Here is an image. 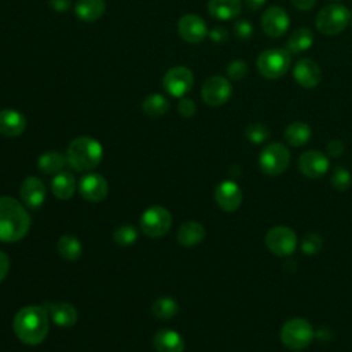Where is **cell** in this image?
<instances>
[{
	"label": "cell",
	"instance_id": "cell-1",
	"mask_svg": "<svg viewBox=\"0 0 352 352\" xmlns=\"http://www.w3.org/2000/svg\"><path fill=\"white\" fill-rule=\"evenodd\" d=\"M16 338L30 346L41 344L50 331V315L44 305H26L12 320Z\"/></svg>",
	"mask_w": 352,
	"mask_h": 352
},
{
	"label": "cell",
	"instance_id": "cell-2",
	"mask_svg": "<svg viewBox=\"0 0 352 352\" xmlns=\"http://www.w3.org/2000/svg\"><path fill=\"white\" fill-rule=\"evenodd\" d=\"M30 228V216L25 206L12 197H0V241L16 242Z\"/></svg>",
	"mask_w": 352,
	"mask_h": 352
},
{
	"label": "cell",
	"instance_id": "cell-3",
	"mask_svg": "<svg viewBox=\"0 0 352 352\" xmlns=\"http://www.w3.org/2000/svg\"><path fill=\"white\" fill-rule=\"evenodd\" d=\"M103 157L102 144L91 136L73 139L66 151L67 164L77 172H87L96 168Z\"/></svg>",
	"mask_w": 352,
	"mask_h": 352
},
{
	"label": "cell",
	"instance_id": "cell-4",
	"mask_svg": "<svg viewBox=\"0 0 352 352\" xmlns=\"http://www.w3.org/2000/svg\"><path fill=\"white\" fill-rule=\"evenodd\" d=\"M351 11L338 3L324 6L316 15V29L324 36H336L341 33L351 22Z\"/></svg>",
	"mask_w": 352,
	"mask_h": 352
},
{
	"label": "cell",
	"instance_id": "cell-5",
	"mask_svg": "<svg viewBox=\"0 0 352 352\" xmlns=\"http://www.w3.org/2000/svg\"><path fill=\"white\" fill-rule=\"evenodd\" d=\"M290 54L286 48H268L258 55L257 70L263 77L276 80L286 74L290 67Z\"/></svg>",
	"mask_w": 352,
	"mask_h": 352
},
{
	"label": "cell",
	"instance_id": "cell-6",
	"mask_svg": "<svg viewBox=\"0 0 352 352\" xmlns=\"http://www.w3.org/2000/svg\"><path fill=\"white\" fill-rule=\"evenodd\" d=\"M314 338V330L308 320L301 318H293L283 323L280 329L282 344L293 351L302 349L311 344Z\"/></svg>",
	"mask_w": 352,
	"mask_h": 352
},
{
	"label": "cell",
	"instance_id": "cell-7",
	"mask_svg": "<svg viewBox=\"0 0 352 352\" xmlns=\"http://www.w3.org/2000/svg\"><path fill=\"white\" fill-rule=\"evenodd\" d=\"M139 226L144 235L150 238H161L170 230L172 214L166 208L153 205L142 213Z\"/></svg>",
	"mask_w": 352,
	"mask_h": 352
},
{
	"label": "cell",
	"instance_id": "cell-8",
	"mask_svg": "<svg viewBox=\"0 0 352 352\" xmlns=\"http://www.w3.org/2000/svg\"><path fill=\"white\" fill-rule=\"evenodd\" d=\"M258 164L264 173L270 176L280 175L290 164V151L283 143L272 142L261 150Z\"/></svg>",
	"mask_w": 352,
	"mask_h": 352
},
{
	"label": "cell",
	"instance_id": "cell-9",
	"mask_svg": "<svg viewBox=\"0 0 352 352\" xmlns=\"http://www.w3.org/2000/svg\"><path fill=\"white\" fill-rule=\"evenodd\" d=\"M265 245L268 250L276 256H289L296 250V232L286 226H275L265 234Z\"/></svg>",
	"mask_w": 352,
	"mask_h": 352
},
{
	"label": "cell",
	"instance_id": "cell-10",
	"mask_svg": "<svg viewBox=\"0 0 352 352\" xmlns=\"http://www.w3.org/2000/svg\"><path fill=\"white\" fill-rule=\"evenodd\" d=\"M192 72L186 66L170 67L162 77V85L165 91L175 98H183L192 88Z\"/></svg>",
	"mask_w": 352,
	"mask_h": 352
},
{
	"label": "cell",
	"instance_id": "cell-11",
	"mask_svg": "<svg viewBox=\"0 0 352 352\" xmlns=\"http://www.w3.org/2000/svg\"><path fill=\"white\" fill-rule=\"evenodd\" d=\"M232 94L231 84L228 78L223 76H212L202 84L201 98L209 106L224 104Z\"/></svg>",
	"mask_w": 352,
	"mask_h": 352
},
{
	"label": "cell",
	"instance_id": "cell-12",
	"mask_svg": "<svg viewBox=\"0 0 352 352\" xmlns=\"http://www.w3.org/2000/svg\"><path fill=\"white\" fill-rule=\"evenodd\" d=\"M290 25L289 14L279 6L267 8L261 15V29L268 37H282Z\"/></svg>",
	"mask_w": 352,
	"mask_h": 352
},
{
	"label": "cell",
	"instance_id": "cell-13",
	"mask_svg": "<svg viewBox=\"0 0 352 352\" xmlns=\"http://www.w3.org/2000/svg\"><path fill=\"white\" fill-rule=\"evenodd\" d=\"M80 195L89 202H100L109 194L107 180L99 173L84 175L77 184Z\"/></svg>",
	"mask_w": 352,
	"mask_h": 352
},
{
	"label": "cell",
	"instance_id": "cell-14",
	"mask_svg": "<svg viewBox=\"0 0 352 352\" xmlns=\"http://www.w3.org/2000/svg\"><path fill=\"white\" fill-rule=\"evenodd\" d=\"M177 33L184 41L190 44H198L208 36L209 32L205 21L201 16L186 14L177 22Z\"/></svg>",
	"mask_w": 352,
	"mask_h": 352
},
{
	"label": "cell",
	"instance_id": "cell-15",
	"mask_svg": "<svg viewBox=\"0 0 352 352\" xmlns=\"http://www.w3.org/2000/svg\"><path fill=\"white\" fill-rule=\"evenodd\" d=\"M293 77L300 87L305 89H312L320 82L322 70L314 59L301 58L296 62L293 67Z\"/></svg>",
	"mask_w": 352,
	"mask_h": 352
},
{
	"label": "cell",
	"instance_id": "cell-16",
	"mask_svg": "<svg viewBox=\"0 0 352 352\" xmlns=\"http://www.w3.org/2000/svg\"><path fill=\"white\" fill-rule=\"evenodd\" d=\"M298 169L305 177L319 179L329 170V158L318 150L304 151L298 158Z\"/></svg>",
	"mask_w": 352,
	"mask_h": 352
},
{
	"label": "cell",
	"instance_id": "cell-17",
	"mask_svg": "<svg viewBox=\"0 0 352 352\" xmlns=\"http://www.w3.org/2000/svg\"><path fill=\"white\" fill-rule=\"evenodd\" d=\"M242 191L239 186L231 180H224L214 190V199L224 212H234L242 204Z\"/></svg>",
	"mask_w": 352,
	"mask_h": 352
},
{
	"label": "cell",
	"instance_id": "cell-18",
	"mask_svg": "<svg viewBox=\"0 0 352 352\" xmlns=\"http://www.w3.org/2000/svg\"><path fill=\"white\" fill-rule=\"evenodd\" d=\"M19 195L25 206L30 209H38L45 201L47 188L38 177L28 176L21 184Z\"/></svg>",
	"mask_w": 352,
	"mask_h": 352
},
{
	"label": "cell",
	"instance_id": "cell-19",
	"mask_svg": "<svg viewBox=\"0 0 352 352\" xmlns=\"http://www.w3.org/2000/svg\"><path fill=\"white\" fill-rule=\"evenodd\" d=\"M28 121L22 113L14 109L0 110V135L6 138H16L26 129Z\"/></svg>",
	"mask_w": 352,
	"mask_h": 352
},
{
	"label": "cell",
	"instance_id": "cell-20",
	"mask_svg": "<svg viewBox=\"0 0 352 352\" xmlns=\"http://www.w3.org/2000/svg\"><path fill=\"white\" fill-rule=\"evenodd\" d=\"M50 319L59 327H72L77 322V309L70 302H45Z\"/></svg>",
	"mask_w": 352,
	"mask_h": 352
},
{
	"label": "cell",
	"instance_id": "cell-21",
	"mask_svg": "<svg viewBox=\"0 0 352 352\" xmlns=\"http://www.w3.org/2000/svg\"><path fill=\"white\" fill-rule=\"evenodd\" d=\"M153 345L157 352H183L184 340L172 329H161L154 334Z\"/></svg>",
	"mask_w": 352,
	"mask_h": 352
},
{
	"label": "cell",
	"instance_id": "cell-22",
	"mask_svg": "<svg viewBox=\"0 0 352 352\" xmlns=\"http://www.w3.org/2000/svg\"><path fill=\"white\" fill-rule=\"evenodd\" d=\"M241 0H209L208 11L219 21H228L241 14Z\"/></svg>",
	"mask_w": 352,
	"mask_h": 352
},
{
	"label": "cell",
	"instance_id": "cell-23",
	"mask_svg": "<svg viewBox=\"0 0 352 352\" xmlns=\"http://www.w3.org/2000/svg\"><path fill=\"white\" fill-rule=\"evenodd\" d=\"M176 238L182 246L192 248L205 238V228L201 223L190 220L179 227Z\"/></svg>",
	"mask_w": 352,
	"mask_h": 352
},
{
	"label": "cell",
	"instance_id": "cell-24",
	"mask_svg": "<svg viewBox=\"0 0 352 352\" xmlns=\"http://www.w3.org/2000/svg\"><path fill=\"white\" fill-rule=\"evenodd\" d=\"M76 188H77L76 180L70 172L62 170V172L56 173L51 182V191H52L54 197H56L58 199H62V201L70 199L74 195Z\"/></svg>",
	"mask_w": 352,
	"mask_h": 352
},
{
	"label": "cell",
	"instance_id": "cell-25",
	"mask_svg": "<svg viewBox=\"0 0 352 352\" xmlns=\"http://www.w3.org/2000/svg\"><path fill=\"white\" fill-rule=\"evenodd\" d=\"M106 10L104 0H77L74 6V12L78 19L84 22L98 21Z\"/></svg>",
	"mask_w": 352,
	"mask_h": 352
},
{
	"label": "cell",
	"instance_id": "cell-26",
	"mask_svg": "<svg viewBox=\"0 0 352 352\" xmlns=\"http://www.w3.org/2000/svg\"><path fill=\"white\" fill-rule=\"evenodd\" d=\"M67 164L66 154L56 150H50L43 153L37 158V168L45 175H56L62 172L63 166Z\"/></svg>",
	"mask_w": 352,
	"mask_h": 352
},
{
	"label": "cell",
	"instance_id": "cell-27",
	"mask_svg": "<svg viewBox=\"0 0 352 352\" xmlns=\"http://www.w3.org/2000/svg\"><path fill=\"white\" fill-rule=\"evenodd\" d=\"M314 44V33L308 28H298L296 29L287 38L286 41V51L293 55V54H301L311 48Z\"/></svg>",
	"mask_w": 352,
	"mask_h": 352
},
{
	"label": "cell",
	"instance_id": "cell-28",
	"mask_svg": "<svg viewBox=\"0 0 352 352\" xmlns=\"http://www.w3.org/2000/svg\"><path fill=\"white\" fill-rule=\"evenodd\" d=\"M283 136L290 146H304L311 139V126L302 121H294L286 126Z\"/></svg>",
	"mask_w": 352,
	"mask_h": 352
},
{
	"label": "cell",
	"instance_id": "cell-29",
	"mask_svg": "<svg viewBox=\"0 0 352 352\" xmlns=\"http://www.w3.org/2000/svg\"><path fill=\"white\" fill-rule=\"evenodd\" d=\"M56 250L62 258L67 261H76L82 253V246L78 238L70 234H65L58 239Z\"/></svg>",
	"mask_w": 352,
	"mask_h": 352
},
{
	"label": "cell",
	"instance_id": "cell-30",
	"mask_svg": "<svg viewBox=\"0 0 352 352\" xmlns=\"http://www.w3.org/2000/svg\"><path fill=\"white\" fill-rule=\"evenodd\" d=\"M177 311H179L177 301L172 297H160L154 300V302L151 304V312L158 319H164V320L170 319L176 316Z\"/></svg>",
	"mask_w": 352,
	"mask_h": 352
},
{
	"label": "cell",
	"instance_id": "cell-31",
	"mask_svg": "<svg viewBox=\"0 0 352 352\" xmlns=\"http://www.w3.org/2000/svg\"><path fill=\"white\" fill-rule=\"evenodd\" d=\"M142 109L147 116L155 118V117L164 116L168 111L169 102L166 100L165 96H162L160 94H151L144 98V100L142 103Z\"/></svg>",
	"mask_w": 352,
	"mask_h": 352
},
{
	"label": "cell",
	"instance_id": "cell-32",
	"mask_svg": "<svg viewBox=\"0 0 352 352\" xmlns=\"http://www.w3.org/2000/svg\"><path fill=\"white\" fill-rule=\"evenodd\" d=\"M113 239L118 246L126 248L136 242L138 231L132 224H121L114 230Z\"/></svg>",
	"mask_w": 352,
	"mask_h": 352
},
{
	"label": "cell",
	"instance_id": "cell-33",
	"mask_svg": "<svg viewBox=\"0 0 352 352\" xmlns=\"http://www.w3.org/2000/svg\"><path fill=\"white\" fill-rule=\"evenodd\" d=\"M245 135L250 143L260 144L270 138V129L267 125L261 122H252L246 126Z\"/></svg>",
	"mask_w": 352,
	"mask_h": 352
},
{
	"label": "cell",
	"instance_id": "cell-34",
	"mask_svg": "<svg viewBox=\"0 0 352 352\" xmlns=\"http://www.w3.org/2000/svg\"><path fill=\"white\" fill-rule=\"evenodd\" d=\"M351 173L342 168V166H337L333 172H331V176H330V183L331 186L338 190V191H344L346 190L349 186H351Z\"/></svg>",
	"mask_w": 352,
	"mask_h": 352
},
{
	"label": "cell",
	"instance_id": "cell-35",
	"mask_svg": "<svg viewBox=\"0 0 352 352\" xmlns=\"http://www.w3.org/2000/svg\"><path fill=\"white\" fill-rule=\"evenodd\" d=\"M248 65L245 60H241V59H236V60H232L228 63L227 66V77L230 80H235V81H239L242 78H245L248 76Z\"/></svg>",
	"mask_w": 352,
	"mask_h": 352
},
{
	"label": "cell",
	"instance_id": "cell-36",
	"mask_svg": "<svg viewBox=\"0 0 352 352\" xmlns=\"http://www.w3.org/2000/svg\"><path fill=\"white\" fill-rule=\"evenodd\" d=\"M234 34L241 40H248L253 34V26L248 19H239L232 26Z\"/></svg>",
	"mask_w": 352,
	"mask_h": 352
},
{
	"label": "cell",
	"instance_id": "cell-37",
	"mask_svg": "<svg viewBox=\"0 0 352 352\" xmlns=\"http://www.w3.org/2000/svg\"><path fill=\"white\" fill-rule=\"evenodd\" d=\"M322 246V239L319 238V235L316 234H308L305 235V238L302 239V252L312 254L316 253Z\"/></svg>",
	"mask_w": 352,
	"mask_h": 352
},
{
	"label": "cell",
	"instance_id": "cell-38",
	"mask_svg": "<svg viewBox=\"0 0 352 352\" xmlns=\"http://www.w3.org/2000/svg\"><path fill=\"white\" fill-rule=\"evenodd\" d=\"M195 110H197V106L194 103V100L188 99V98H180L179 103H177V111L180 116L188 118V117H192L195 114Z\"/></svg>",
	"mask_w": 352,
	"mask_h": 352
},
{
	"label": "cell",
	"instance_id": "cell-39",
	"mask_svg": "<svg viewBox=\"0 0 352 352\" xmlns=\"http://www.w3.org/2000/svg\"><path fill=\"white\" fill-rule=\"evenodd\" d=\"M208 36L210 37V40H212L213 43H217V44H221V43L227 41V38H228L227 30H226L224 28H221V26L213 28V29L208 33Z\"/></svg>",
	"mask_w": 352,
	"mask_h": 352
},
{
	"label": "cell",
	"instance_id": "cell-40",
	"mask_svg": "<svg viewBox=\"0 0 352 352\" xmlns=\"http://www.w3.org/2000/svg\"><path fill=\"white\" fill-rule=\"evenodd\" d=\"M342 151H344V144H342L341 140L334 139V140L329 142V144H327V153H329L330 155L338 157V155L342 154Z\"/></svg>",
	"mask_w": 352,
	"mask_h": 352
},
{
	"label": "cell",
	"instance_id": "cell-41",
	"mask_svg": "<svg viewBox=\"0 0 352 352\" xmlns=\"http://www.w3.org/2000/svg\"><path fill=\"white\" fill-rule=\"evenodd\" d=\"M10 270V258L8 256L0 250V282L7 276Z\"/></svg>",
	"mask_w": 352,
	"mask_h": 352
},
{
	"label": "cell",
	"instance_id": "cell-42",
	"mask_svg": "<svg viewBox=\"0 0 352 352\" xmlns=\"http://www.w3.org/2000/svg\"><path fill=\"white\" fill-rule=\"evenodd\" d=\"M292 4L300 11H308L316 4V0H292Z\"/></svg>",
	"mask_w": 352,
	"mask_h": 352
},
{
	"label": "cell",
	"instance_id": "cell-43",
	"mask_svg": "<svg viewBox=\"0 0 352 352\" xmlns=\"http://www.w3.org/2000/svg\"><path fill=\"white\" fill-rule=\"evenodd\" d=\"M50 6L58 11V12H63L70 7V0H50Z\"/></svg>",
	"mask_w": 352,
	"mask_h": 352
},
{
	"label": "cell",
	"instance_id": "cell-44",
	"mask_svg": "<svg viewBox=\"0 0 352 352\" xmlns=\"http://www.w3.org/2000/svg\"><path fill=\"white\" fill-rule=\"evenodd\" d=\"M267 0H243L245 6L252 10V11H256V10H260L264 4H265Z\"/></svg>",
	"mask_w": 352,
	"mask_h": 352
},
{
	"label": "cell",
	"instance_id": "cell-45",
	"mask_svg": "<svg viewBox=\"0 0 352 352\" xmlns=\"http://www.w3.org/2000/svg\"><path fill=\"white\" fill-rule=\"evenodd\" d=\"M331 1H338V0H331Z\"/></svg>",
	"mask_w": 352,
	"mask_h": 352
}]
</instances>
